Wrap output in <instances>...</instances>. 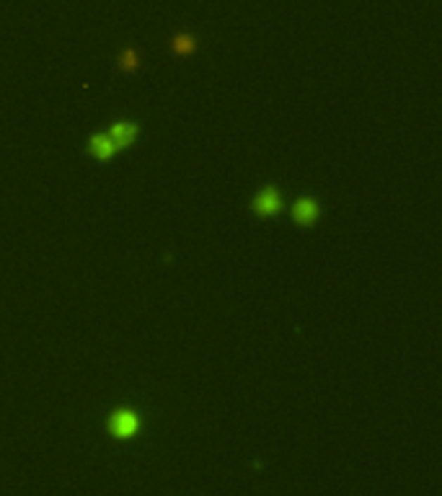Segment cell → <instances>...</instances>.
Masks as SVG:
<instances>
[{
	"label": "cell",
	"mask_w": 442,
	"mask_h": 496,
	"mask_svg": "<svg viewBox=\"0 0 442 496\" xmlns=\"http://www.w3.org/2000/svg\"><path fill=\"white\" fill-rule=\"evenodd\" d=\"M89 150L93 152L98 160H112L114 152H117V145L112 143L109 135H93L89 140Z\"/></svg>",
	"instance_id": "5"
},
{
	"label": "cell",
	"mask_w": 442,
	"mask_h": 496,
	"mask_svg": "<svg viewBox=\"0 0 442 496\" xmlns=\"http://www.w3.org/2000/svg\"><path fill=\"white\" fill-rule=\"evenodd\" d=\"M171 49H174V55H192L197 49V37L194 34H176L171 39Z\"/></svg>",
	"instance_id": "6"
},
{
	"label": "cell",
	"mask_w": 442,
	"mask_h": 496,
	"mask_svg": "<svg viewBox=\"0 0 442 496\" xmlns=\"http://www.w3.org/2000/svg\"><path fill=\"white\" fill-rule=\"evenodd\" d=\"M282 209V194L274 186H266L264 192L254 200V212L261 217H272Z\"/></svg>",
	"instance_id": "2"
},
{
	"label": "cell",
	"mask_w": 442,
	"mask_h": 496,
	"mask_svg": "<svg viewBox=\"0 0 442 496\" xmlns=\"http://www.w3.org/2000/svg\"><path fill=\"white\" fill-rule=\"evenodd\" d=\"M109 137H112V143L117 145V150L129 148V145L137 140V124L135 122H114L112 129H109Z\"/></svg>",
	"instance_id": "3"
},
{
	"label": "cell",
	"mask_w": 442,
	"mask_h": 496,
	"mask_svg": "<svg viewBox=\"0 0 442 496\" xmlns=\"http://www.w3.org/2000/svg\"><path fill=\"white\" fill-rule=\"evenodd\" d=\"M109 432L117 437V440H129L140 432V417L132 408H117L112 417H109Z\"/></svg>",
	"instance_id": "1"
},
{
	"label": "cell",
	"mask_w": 442,
	"mask_h": 496,
	"mask_svg": "<svg viewBox=\"0 0 442 496\" xmlns=\"http://www.w3.org/2000/svg\"><path fill=\"white\" fill-rule=\"evenodd\" d=\"M119 67L122 70H127V72H132V70H137L140 67V55H137V49H124L119 55Z\"/></svg>",
	"instance_id": "7"
},
{
	"label": "cell",
	"mask_w": 442,
	"mask_h": 496,
	"mask_svg": "<svg viewBox=\"0 0 442 496\" xmlns=\"http://www.w3.org/2000/svg\"><path fill=\"white\" fill-rule=\"evenodd\" d=\"M316 217H318V202L311 200V197H303V200L295 202L292 207V220L298 225H313Z\"/></svg>",
	"instance_id": "4"
}]
</instances>
